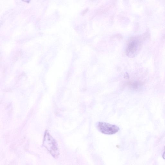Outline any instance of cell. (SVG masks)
Wrapping results in <instances>:
<instances>
[{"label":"cell","mask_w":165,"mask_h":165,"mask_svg":"<svg viewBox=\"0 0 165 165\" xmlns=\"http://www.w3.org/2000/svg\"><path fill=\"white\" fill-rule=\"evenodd\" d=\"M43 145L54 158L56 159L59 157L60 150L58 144L55 140L47 132L45 134Z\"/></svg>","instance_id":"obj_1"},{"label":"cell","mask_w":165,"mask_h":165,"mask_svg":"<svg viewBox=\"0 0 165 165\" xmlns=\"http://www.w3.org/2000/svg\"><path fill=\"white\" fill-rule=\"evenodd\" d=\"M97 127L100 132L108 135L115 134L120 130L119 128L116 125L103 122H98L97 124Z\"/></svg>","instance_id":"obj_2"},{"label":"cell","mask_w":165,"mask_h":165,"mask_svg":"<svg viewBox=\"0 0 165 165\" xmlns=\"http://www.w3.org/2000/svg\"><path fill=\"white\" fill-rule=\"evenodd\" d=\"M141 41L138 37L134 38L129 41L126 52L130 56H134L138 51L141 45Z\"/></svg>","instance_id":"obj_3"},{"label":"cell","mask_w":165,"mask_h":165,"mask_svg":"<svg viewBox=\"0 0 165 165\" xmlns=\"http://www.w3.org/2000/svg\"><path fill=\"white\" fill-rule=\"evenodd\" d=\"M163 159L165 160V146H164V152L162 155Z\"/></svg>","instance_id":"obj_4"}]
</instances>
